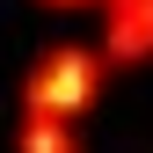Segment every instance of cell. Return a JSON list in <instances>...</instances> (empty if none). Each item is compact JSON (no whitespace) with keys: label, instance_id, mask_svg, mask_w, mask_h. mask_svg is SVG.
Wrapping results in <instances>:
<instances>
[{"label":"cell","instance_id":"1","mask_svg":"<svg viewBox=\"0 0 153 153\" xmlns=\"http://www.w3.org/2000/svg\"><path fill=\"white\" fill-rule=\"evenodd\" d=\"M88 95H95V66L80 51H59L44 66V80H36V109L44 117H73V109H88Z\"/></svg>","mask_w":153,"mask_h":153}]
</instances>
